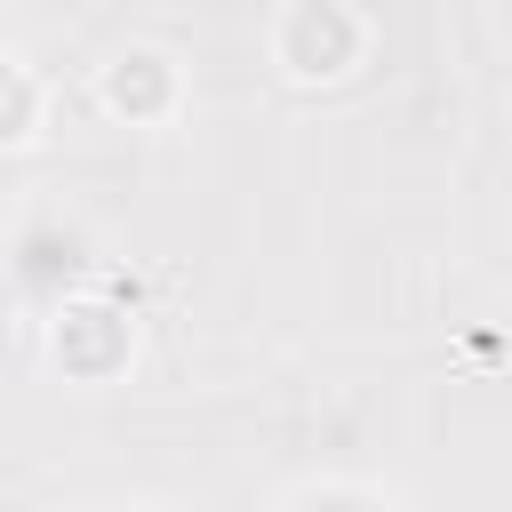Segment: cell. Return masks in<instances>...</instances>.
<instances>
[{"mask_svg":"<svg viewBox=\"0 0 512 512\" xmlns=\"http://www.w3.org/2000/svg\"><path fill=\"white\" fill-rule=\"evenodd\" d=\"M80 256H88V240L48 216V224H32V232L8 248V272H16V288H32V296H64V280L80 272Z\"/></svg>","mask_w":512,"mask_h":512,"instance_id":"7a4b0ae2","label":"cell"},{"mask_svg":"<svg viewBox=\"0 0 512 512\" xmlns=\"http://www.w3.org/2000/svg\"><path fill=\"white\" fill-rule=\"evenodd\" d=\"M312 32V48H280V64L288 72H344L352 56H360V16H344V8H296V16H280V40H304Z\"/></svg>","mask_w":512,"mask_h":512,"instance_id":"6da1fadb","label":"cell"},{"mask_svg":"<svg viewBox=\"0 0 512 512\" xmlns=\"http://www.w3.org/2000/svg\"><path fill=\"white\" fill-rule=\"evenodd\" d=\"M304 512H368V504H352V496H320V504H304Z\"/></svg>","mask_w":512,"mask_h":512,"instance_id":"3957f363","label":"cell"}]
</instances>
